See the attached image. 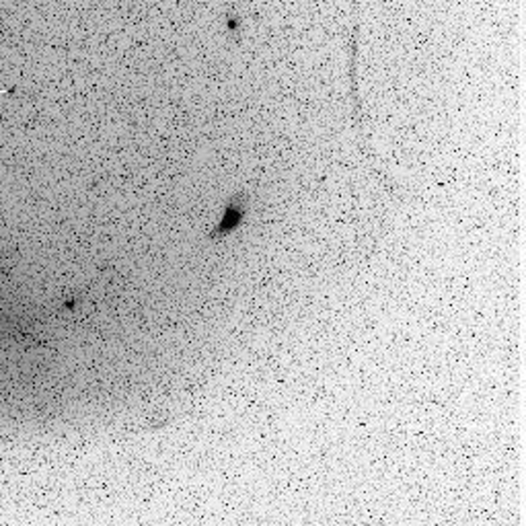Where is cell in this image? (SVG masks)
Segmentation results:
<instances>
[{
    "label": "cell",
    "instance_id": "6da1fadb",
    "mask_svg": "<svg viewBox=\"0 0 526 526\" xmlns=\"http://www.w3.org/2000/svg\"><path fill=\"white\" fill-rule=\"evenodd\" d=\"M249 196L247 194H238V196H232L230 202L227 204V208L222 212V221L216 224V229L212 230L210 238H224L232 235V232L238 230L243 227V222L247 221L249 216Z\"/></svg>",
    "mask_w": 526,
    "mask_h": 526
}]
</instances>
